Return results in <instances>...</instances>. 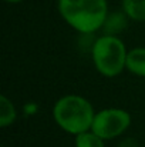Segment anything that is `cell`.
Masks as SVG:
<instances>
[{"instance_id":"6da1fadb","label":"cell","mask_w":145,"mask_h":147,"mask_svg":"<svg viewBox=\"0 0 145 147\" xmlns=\"http://www.w3.org/2000/svg\"><path fill=\"white\" fill-rule=\"evenodd\" d=\"M58 9L64 20L81 33L96 32L107 17L105 0H60Z\"/></svg>"},{"instance_id":"7a4b0ae2","label":"cell","mask_w":145,"mask_h":147,"mask_svg":"<svg viewBox=\"0 0 145 147\" xmlns=\"http://www.w3.org/2000/svg\"><path fill=\"white\" fill-rule=\"evenodd\" d=\"M53 116L61 129L76 136L78 133L88 131L93 127L96 117L91 103L76 94L60 98L53 109Z\"/></svg>"},{"instance_id":"3957f363","label":"cell","mask_w":145,"mask_h":147,"mask_svg":"<svg viewBox=\"0 0 145 147\" xmlns=\"http://www.w3.org/2000/svg\"><path fill=\"white\" fill-rule=\"evenodd\" d=\"M127 51L124 43L114 36L100 37L93 47V59L98 71L107 77H114L127 66Z\"/></svg>"},{"instance_id":"277c9868","label":"cell","mask_w":145,"mask_h":147,"mask_svg":"<svg viewBox=\"0 0 145 147\" xmlns=\"http://www.w3.org/2000/svg\"><path fill=\"white\" fill-rule=\"evenodd\" d=\"M131 123V117L127 111L120 109H107L97 113L91 130L101 139H114L124 133Z\"/></svg>"},{"instance_id":"5b68a950","label":"cell","mask_w":145,"mask_h":147,"mask_svg":"<svg viewBox=\"0 0 145 147\" xmlns=\"http://www.w3.org/2000/svg\"><path fill=\"white\" fill-rule=\"evenodd\" d=\"M127 67L130 71L145 77V49H134L127 54Z\"/></svg>"},{"instance_id":"8992f818","label":"cell","mask_w":145,"mask_h":147,"mask_svg":"<svg viewBox=\"0 0 145 147\" xmlns=\"http://www.w3.org/2000/svg\"><path fill=\"white\" fill-rule=\"evenodd\" d=\"M16 119V110L13 103L6 97L1 96L0 97V126L6 127L9 124H11Z\"/></svg>"},{"instance_id":"52a82bcc","label":"cell","mask_w":145,"mask_h":147,"mask_svg":"<svg viewBox=\"0 0 145 147\" xmlns=\"http://www.w3.org/2000/svg\"><path fill=\"white\" fill-rule=\"evenodd\" d=\"M122 3L131 19L145 22V0H122Z\"/></svg>"},{"instance_id":"ba28073f","label":"cell","mask_w":145,"mask_h":147,"mask_svg":"<svg viewBox=\"0 0 145 147\" xmlns=\"http://www.w3.org/2000/svg\"><path fill=\"white\" fill-rule=\"evenodd\" d=\"M104 139H101L98 134H96L93 130L78 133L76 137V147H104L102 143Z\"/></svg>"},{"instance_id":"9c48e42d","label":"cell","mask_w":145,"mask_h":147,"mask_svg":"<svg viewBox=\"0 0 145 147\" xmlns=\"http://www.w3.org/2000/svg\"><path fill=\"white\" fill-rule=\"evenodd\" d=\"M6 1H10V3H16V1H20V0H6Z\"/></svg>"}]
</instances>
